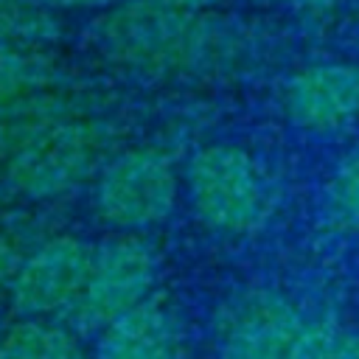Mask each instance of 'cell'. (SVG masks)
Here are the masks:
<instances>
[{
    "instance_id": "cell-20",
    "label": "cell",
    "mask_w": 359,
    "mask_h": 359,
    "mask_svg": "<svg viewBox=\"0 0 359 359\" xmlns=\"http://www.w3.org/2000/svg\"><path fill=\"white\" fill-rule=\"evenodd\" d=\"M3 286H6V283H0V289H3Z\"/></svg>"
},
{
    "instance_id": "cell-5",
    "label": "cell",
    "mask_w": 359,
    "mask_h": 359,
    "mask_svg": "<svg viewBox=\"0 0 359 359\" xmlns=\"http://www.w3.org/2000/svg\"><path fill=\"white\" fill-rule=\"evenodd\" d=\"M157 278L154 250L135 233H118L101 241L93 252L84 289L65 317L70 328L98 334L143 300Z\"/></svg>"
},
{
    "instance_id": "cell-13",
    "label": "cell",
    "mask_w": 359,
    "mask_h": 359,
    "mask_svg": "<svg viewBox=\"0 0 359 359\" xmlns=\"http://www.w3.org/2000/svg\"><path fill=\"white\" fill-rule=\"evenodd\" d=\"M325 213L337 230L359 233V146L337 163L325 188Z\"/></svg>"
},
{
    "instance_id": "cell-8",
    "label": "cell",
    "mask_w": 359,
    "mask_h": 359,
    "mask_svg": "<svg viewBox=\"0 0 359 359\" xmlns=\"http://www.w3.org/2000/svg\"><path fill=\"white\" fill-rule=\"evenodd\" d=\"M289 121L306 132H337L359 118V65L317 62L300 67L283 87Z\"/></svg>"
},
{
    "instance_id": "cell-1",
    "label": "cell",
    "mask_w": 359,
    "mask_h": 359,
    "mask_svg": "<svg viewBox=\"0 0 359 359\" xmlns=\"http://www.w3.org/2000/svg\"><path fill=\"white\" fill-rule=\"evenodd\" d=\"M98 50L143 79H188L219 73L236 62V34L202 11L126 0L95 25Z\"/></svg>"
},
{
    "instance_id": "cell-21",
    "label": "cell",
    "mask_w": 359,
    "mask_h": 359,
    "mask_svg": "<svg viewBox=\"0 0 359 359\" xmlns=\"http://www.w3.org/2000/svg\"><path fill=\"white\" fill-rule=\"evenodd\" d=\"M356 42H359V34H356Z\"/></svg>"
},
{
    "instance_id": "cell-7",
    "label": "cell",
    "mask_w": 359,
    "mask_h": 359,
    "mask_svg": "<svg viewBox=\"0 0 359 359\" xmlns=\"http://www.w3.org/2000/svg\"><path fill=\"white\" fill-rule=\"evenodd\" d=\"M306 320L275 289H247L227 300L213 323L222 359H286Z\"/></svg>"
},
{
    "instance_id": "cell-18",
    "label": "cell",
    "mask_w": 359,
    "mask_h": 359,
    "mask_svg": "<svg viewBox=\"0 0 359 359\" xmlns=\"http://www.w3.org/2000/svg\"><path fill=\"white\" fill-rule=\"evenodd\" d=\"M300 8L309 11V17H328L339 0H297Z\"/></svg>"
},
{
    "instance_id": "cell-14",
    "label": "cell",
    "mask_w": 359,
    "mask_h": 359,
    "mask_svg": "<svg viewBox=\"0 0 359 359\" xmlns=\"http://www.w3.org/2000/svg\"><path fill=\"white\" fill-rule=\"evenodd\" d=\"M337 345H339V331L334 328V323L314 320L303 325L286 359H337Z\"/></svg>"
},
{
    "instance_id": "cell-10",
    "label": "cell",
    "mask_w": 359,
    "mask_h": 359,
    "mask_svg": "<svg viewBox=\"0 0 359 359\" xmlns=\"http://www.w3.org/2000/svg\"><path fill=\"white\" fill-rule=\"evenodd\" d=\"M70 81L50 45H0V115L31 107Z\"/></svg>"
},
{
    "instance_id": "cell-15",
    "label": "cell",
    "mask_w": 359,
    "mask_h": 359,
    "mask_svg": "<svg viewBox=\"0 0 359 359\" xmlns=\"http://www.w3.org/2000/svg\"><path fill=\"white\" fill-rule=\"evenodd\" d=\"M22 250H20V241L8 233V230H0V283H11L14 272L20 269L22 264Z\"/></svg>"
},
{
    "instance_id": "cell-19",
    "label": "cell",
    "mask_w": 359,
    "mask_h": 359,
    "mask_svg": "<svg viewBox=\"0 0 359 359\" xmlns=\"http://www.w3.org/2000/svg\"><path fill=\"white\" fill-rule=\"evenodd\" d=\"M151 3H160V6H168V8H182V11H202L219 0H151Z\"/></svg>"
},
{
    "instance_id": "cell-4",
    "label": "cell",
    "mask_w": 359,
    "mask_h": 359,
    "mask_svg": "<svg viewBox=\"0 0 359 359\" xmlns=\"http://www.w3.org/2000/svg\"><path fill=\"white\" fill-rule=\"evenodd\" d=\"M177 188V171L165 151L126 149L112 154L95 177V208L109 227L137 233L171 216Z\"/></svg>"
},
{
    "instance_id": "cell-3",
    "label": "cell",
    "mask_w": 359,
    "mask_h": 359,
    "mask_svg": "<svg viewBox=\"0 0 359 359\" xmlns=\"http://www.w3.org/2000/svg\"><path fill=\"white\" fill-rule=\"evenodd\" d=\"M188 199L216 233H250L269 216V185L261 165L238 146H205L185 168Z\"/></svg>"
},
{
    "instance_id": "cell-11",
    "label": "cell",
    "mask_w": 359,
    "mask_h": 359,
    "mask_svg": "<svg viewBox=\"0 0 359 359\" xmlns=\"http://www.w3.org/2000/svg\"><path fill=\"white\" fill-rule=\"evenodd\" d=\"M0 359H84V348L70 325L20 317L0 334Z\"/></svg>"
},
{
    "instance_id": "cell-17",
    "label": "cell",
    "mask_w": 359,
    "mask_h": 359,
    "mask_svg": "<svg viewBox=\"0 0 359 359\" xmlns=\"http://www.w3.org/2000/svg\"><path fill=\"white\" fill-rule=\"evenodd\" d=\"M42 3L50 8H101L115 0H42Z\"/></svg>"
},
{
    "instance_id": "cell-16",
    "label": "cell",
    "mask_w": 359,
    "mask_h": 359,
    "mask_svg": "<svg viewBox=\"0 0 359 359\" xmlns=\"http://www.w3.org/2000/svg\"><path fill=\"white\" fill-rule=\"evenodd\" d=\"M337 359H359V334H339Z\"/></svg>"
},
{
    "instance_id": "cell-2",
    "label": "cell",
    "mask_w": 359,
    "mask_h": 359,
    "mask_svg": "<svg viewBox=\"0 0 359 359\" xmlns=\"http://www.w3.org/2000/svg\"><path fill=\"white\" fill-rule=\"evenodd\" d=\"M109 157V123L98 115H73L42 129L0 168V180L8 191L25 199L53 202L98 177Z\"/></svg>"
},
{
    "instance_id": "cell-6",
    "label": "cell",
    "mask_w": 359,
    "mask_h": 359,
    "mask_svg": "<svg viewBox=\"0 0 359 359\" xmlns=\"http://www.w3.org/2000/svg\"><path fill=\"white\" fill-rule=\"evenodd\" d=\"M95 247L79 236H53L31 250L8 283L11 309L20 317H67L90 275Z\"/></svg>"
},
{
    "instance_id": "cell-9",
    "label": "cell",
    "mask_w": 359,
    "mask_h": 359,
    "mask_svg": "<svg viewBox=\"0 0 359 359\" xmlns=\"http://www.w3.org/2000/svg\"><path fill=\"white\" fill-rule=\"evenodd\" d=\"M180 328L168 306L157 297L143 300L104 331H98L95 359H177Z\"/></svg>"
},
{
    "instance_id": "cell-12",
    "label": "cell",
    "mask_w": 359,
    "mask_h": 359,
    "mask_svg": "<svg viewBox=\"0 0 359 359\" xmlns=\"http://www.w3.org/2000/svg\"><path fill=\"white\" fill-rule=\"evenodd\" d=\"M59 22L42 0H0V45H53Z\"/></svg>"
}]
</instances>
